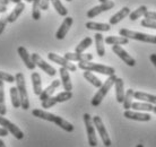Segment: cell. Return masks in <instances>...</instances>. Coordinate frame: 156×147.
<instances>
[{
  "mask_svg": "<svg viewBox=\"0 0 156 147\" xmlns=\"http://www.w3.org/2000/svg\"><path fill=\"white\" fill-rule=\"evenodd\" d=\"M136 147H144V145L143 144H138V145H136Z\"/></svg>",
  "mask_w": 156,
  "mask_h": 147,
  "instance_id": "f907efd6",
  "label": "cell"
},
{
  "mask_svg": "<svg viewBox=\"0 0 156 147\" xmlns=\"http://www.w3.org/2000/svg\"><path fill=\"white\" fill-rule=\"evenodd\" d=\"M32 114L34 117H36V118L42 119V120H47V121H50V122H53V124H55L58 127H60L61 129H63V130L67 132H73L75 129L74 126H73L70 122H68L67 120L62 119L61 117L55 116L53 113L47 112V111H44V110L34 109V110L32 111Z\"/></svg>",
  "mask_w": 156,
  "mask_h": 147,
  "instance_id": "6da1fadb",
  "label": "cell"
},
{
  "mask_svg": "<svg viewBox=\"0 0 156 147\" xmlns=\"http://www.w3.org/2000/svg\"><path fill=\"white\" fill-rule=\"evenodd\" d=\"M31 56H32V60L35 63V66L39 67L40 69H42L44 73H47L49 76H55V74H57V70L51 66V65H49L47 61H44L39 53H33Z\"/></svg>",
  "mask_w": 156,
  "mask_h": 147,
  "instance_id": "9c48e42d",
  "label": "cell"
},
{
  "mask_svg": "<svg viewBox=\"0 0 156 147\" xmlns=\"http://www.w3.org/2000/svg\"><path fill=\"white\" fill-rule=\"evenodd\" d=\"M135 97V91L131 88H129L125 94V99H123V108L126 110L131 109V104H133V99Z\"/></svg>",
  "mask_w": 156,
  "mask_h": 147,
  "instance_id": "f546056e",
  "label": "cell"
},
{
  "mask_svg": "<svg viewBox=\"0 0 156 147\" xmlns=\"http://www.w3.org/2000/svg\"><path fill=\"white\" fill-rule=\"evenodd\" d=\"M149 59H151V61H152L153 65L156 67V54L155 53L151 54V56H149Z\"/></svg>",
  "mask_w": 156,
  "mask_h": 147,
  "instance_id": "ee69618b",
  "label": "cell"
},
{
  "mask_svg": "<svg viewBox=\"0 0 156 147\" xmlns=\"http://www.w3.org/2000/svg\"><path fill=\"white\" fill-rule=\"evenodd\" d=\"M0 126L4 127L5 129H7L8 131L10 132L15 138H17V139L20 140L24 138V132L16 124H14L12 122H10V121L8 120V119L4 118V116H0Z\"/></svg>",
  "mask_w": 156,
  "mask_h": 147,
  "instance_id": "ba28073f",
  "label": "cell"
},
{
  "mask_svg": "<svg viewBox=\"0 0 156 147\" xmlns=\"http://www.w3.org/2000/svg\"><path fill=\"white\" fill-rule=\"evenodd\" d=\"M95 39V44H96V52L98 57H104L105 56V48H104V39L101 33H96L94 35Z\"/></svg>",
  "mask_w": 156,
  "mask_h": 147,
  "instance_id": "cb8c5ba5",
  "label": "cell"
},
{
  "mask_svg": "<svg viewBox=\"0 0 156 147\" xmlns=\"http://www.w3.org/2000/svg\"><path fill=\"white\" fill-rule=\"evenodd\" d=\"M7 17L8 16H2V17L0 18V34H2V32L5 31V28L7 26V24H8Z\"/></svg>",
  "mask_w": 156,
  "mask_h": 147,
  "instance_id": "ab89813d",
  "label": "cell"
},
{
  "mask_svg": "<svg viewBox=\"0 0 156 147\" xmlns=\"http://www.w3.org/2000/svg\"><path fill=\"white\" fill-rule=\"evenodd\" d=\"M119 34H120V36H123V38H127V39L156 44V35L145 34V33H140V32L130 31V30H127V28H121L119 31Z\"/></svg>",
  "mask_w": 156,
  "mask_h": 147,
  "instance_id": "5b68a950",
  "label": "cell"
},
{
  "mask_svg": "<svg viewBox=\"0 0 156 147\" xmlns=\"http://www.w3.org/2000/svg\"><path fill=\"white\" fill-rule=\"evenodd\" d=\"M66 1H71V0H66Z\"/></svg>",
  "mask_w": 156,
  "mask_h": 147,
  "instance_id": "db71d44e",
  "label": "cell"
},
{
  "mask_svg": "<svg viewBox=\"0 0 156 147\" xmlns=\"http://www.w3.org/2000/svg\"><path fill=\"white\" fill-rule=\"evenodd\" d=\"M9 1H12V2H14V4H20V0H9Z\"/></svg>",
  "mask_w": 156,
  "mask_h": 147,
  "instance_id": "c3c4849f",
  "label": "cell"
},
{
  "mask_svg": "<svg viewBox=\"0 0 156 147\" xmlns=\"http://www.w3.org/2000/svg\"><path fill=\"white\" fill-rule=\"evenodd\" d=\"M26 2H32V0H25Z\"/></svg>",
  "mask_w": 156,
  "mask_h": 147,
  "instance_id": "f5cc1de1",
  "label": "cell"
},
{
  "mask_svg": "<svg viewBox=\"0 0 156 147\" xmlns=\"http://www.w3.org/2000/svg\"><path fill=\"white\" fill-rule=\"evenodd\" d=\"M67 60L69 61H78V62H84V61H92L93 60V54L90 53H71V52H67L63 56Z\"/></svg>",
  "mask_w": 156,
  "mask_h": 147,
  "instance_id": "2e32d148",
  "label": "cell"
},
{
  "mask_svg": "<svg viewBox=\"0 0 156 147\" xmlns=\"http://www.w3.org/2000/svg\"><path fill=\"white\" fill-rule=\"evenodd\" d=\"M106 44H110V45H126L129 43V39L127 38H123V36H108L105 39Z\"/></svg>",
  "mask_w": 156,
  "mask_h": 147,
  "instance_id": "d4e9b609",
  "label": "cell"
},
{
  "mask_svg": "<svg viewBox=\"0 0 156 147\" xmlns=\"http://www.w3.org/2000/svg\"><path fill=\"white\" fill-rule=\"evenodd\" d=\"M57 103H58V102H57L55 96H50L49 99H47V100L42 101L41 106H42L43 109H50V108H52V106H55Z\"/></svg>",
  "mask_w": 156,
  "mask_h": 147,
  "instance_id": "8d00e7d4",
  "label": "cell"
},
{
  "mask_svg": "<svg viewBox=\"0 0 156 147\" xmlns=\"http://www.w3.org/2000/svg\"><path fill=\"white\" fill-rule=\"evenodd\" d=\"M153 112H154V113L156 114V105L154 106V108H153Z\"/></svg>",
  "mask_w": 156,
  "mask_h": 147,
  "instance_id": "816d5d0a",
  "label": "cell"
},
{
  "mask_svg": "<svg viewBox=\"0 0 156 147\" xmlns=\"http://www.w3.org/2000/svg\"><path fill=\"white\" fill-rule=\"evenodd\" d=\"M114 86H115V96H117V101L119 103H122L123 102V99H125V84H123V81L121 78H118L114 81Z\"/></svg>",
  "mask_w": 156,
  "mask_h": 147,
  "instance_id": "44dd1931",
  "label": "cell"
},
{
  "mask_svg": "<svg viewBox=\"0 0 156 147\" xmlns=\"http://www.w3.org/2000/svg\"><path fill=\"white\" fill-rule=\"evenodd\" d=\"M50 1H51L52 6L55 7V9L57 10V13H58L59 15L65 16V17H66L67 14H68V10H67V8L62 5V2H61L60 0H50Z\"/></svg>",
  "mask_w": 156,
  "mask_h": 147,
  "instance_id": "d6a6232c",
  "label": "cell"
},
{
  "mask_svg": "<svg viewBox=\"0 0 156 147\" xmlns=\"http://www.w3.org/2000/svg\"><path fill=\"white\" fill-rule=\"evenodd\" d=\"M31 79H32V85H33V92L35 95H39L42 93V81H41V76H40L39 73H32L31 75Z\"/></svg>",
  "mask_w": 156,
  "mask_h": 147,
  "instance_id": "d6986e66",
  "label": "cell"
},
{
  "mask_svg": "<svg viewBox=\"0 0 156 147\" xmlns=\"http://www.w3.org/2000/svg\"><path fill=\"white\" fill-rule=\"evenodd\" d=\"M71 97H73V93H71V92H68V91H65V92L59 93L58 95L55 96V99H57V102H58V103H62V102L71 100Z\"/></svg>",
  "mask_w": 156,
  "mask_h": 147,
  "instance_id": "d590c367",
  "label": "cell"
},
{
  "mask_svg": "<svg viewBox=\"0 0 156 147\" xmlns=\"http://www.w3.org/2000/svg\"><path fill=\"white\" fill-rule=\"evenodd\" d=\"M6 113H7V108L5 103L4 81H0V116H5Z\"/></svg>",
  "mask_w": 156,
  "mask_h": 147,
  "instance_id": "1f68e13d",
  "label": "cell"
},
{
  "mask_svg": "<svg viewBox=\"0 0 156 147\" xmlns=\"http://www.w3.org/2000/svg\"><path fill=\"white\" fill-rule=\"evenodd\" d=\"M9 4V0H0V5H2V6H8Z\"/></svg>",
  "mask_w": 156,
  "mask_h": 147,
  "instance_id": "bcb514c9",
  "label": "cell"
},
{
  "mask_svg": "<svg viewBox=\"0 0 156 147\" xmlns=\"http://www.w3.org/2000/svg\"><path fill=\"white\" fill-rule=\"evenodd\" d=\"M135 99L140 100L146 103H151V104L156 105V95H152L148 93H144V92H135Z\"/></svg>",
  "mask_w": 156,
  "mask_h": 147,
  "instance_id": "484cf974",
  "label": "cell"
},
{
  "mask_svg": "<svg viewBox=\"0 0 156 147\" xmlns=\"http://www.w3.org/2000/svg\"><path fill=\"white\" fill-rule=\"evenodd\" d=\"M8 134H9V131L7 129H5L4 127L0 128V137H6V136H8Z\"/></svg>",
  "mask_w": 156,
  "mask_h": 147,
  "instance_id": "7bdbcfd3",
  "label": "cell"
},
{
  "mask_svg": "<svg viewBox=\"0 0 156 147\" xmlns=\"http://www.w3.org/2000/svg\"><path fill=\"white\" fill-rule=\"evenodd\" d=\"M59 73H60V77H61V81H62L63 89L68 91V92H71L73 91V84H71L70 76H69V70L61 67L59 69Z\"/></svg>",
  "mask_w": 156,
  "mask_h": 147,
  "instance_id": "ac0fdd59",
  "label": "cell"
},
{
  "mask_svg": "<svg viewBox=\"0 0 156 147\" xmlns=\"http://www.w3.org/2000/svg\"><path fill=\"white\" fill-rule=\"evenodd\" d=\"M92 43H93V40L90 39V38H85V39L83 40L82 42L78 44L77 47H76V52L77 53H84V51L86 49H88V48L92 45Z\"/></svg>",
  "mask_w": 156,
  "mask_h": 147,
  "instance_id": "836d02e7",
  "label": "cell"
},
{
  "mask_svg": "<svg viewBox=\"0 0 156 147\" xmlns=\"http://www.w3.org/2000/svg\"><path fill=\"white\" fill-rule=\"evenodd\" d=\"M93 124H94V127L96 128V130L98 131V135L101 136V139L104 144V146L106 147H110L111 146V139H110V136L106 131L105 127H104V124H103V121L102 119L100 118L98 116H95L93 118Z\"/></svg>",
  "mask_w": 156,
  "mask_h": 147,
  "instance_id": "52a82bcc",
  "label": "cell"
},
{
  "mask_svg": "<svg viewBox=\"0 0 156 147\" xmlns=\"http://www.w3.org/2000/svg\"><path fill=\"white\" fill-rule=\"evenodd\" d=\"M74 23V20H73V17H66L65 20H63L62 24L60 25V27L58 28V31L55 33V38L58 40H63L65 39V36L67 35L68 31L70 30L71 25Z\"/></svg>",
  "mask_w": 156,
  "mask_h": 147,
  "instance_id": "4fadbf2b",
  "label": "cell"
},
{
  "mask_svg": "<svg viewBox=\"0 0 156 147\" xmlns=\"http://www.w3.org/2000/svg\"><path fill=\"white\" fill-rule=\"evenodd\" d=\"M48 58H49L50 61L58 63V65H60V66L63 67V68H66V69L69 70V71L75 73V71L77 70V67L75 66L74 63H71V61L67 60L65 57H60V56L53 53V52H50V53L48 54Z\"/></svg>",
  "mask_w": 156,
  "mask_h": 147,
  "instance_id": "30bf717a",
  "label": "cell"
},
{
  "mask_svg": "<svg viewBox=\"0 0 156 147\" xmlns=\"http://www.w3.org/2000/svg\"><path fill=\"white\" fill-rule=\"evenodd\" d=\"M15 81L17 84V89L20 96V108L24 110L30 109V100H28L27 88H26V83H25V77L22 73H17L15 76Z\"/></svg>",
  "mask_w": 156,
  "mask_h": 147,
  "instance_id": "3957f363",
  "label": "cell"
},
{
  "mask_svg": "<svg viewBox=\"0 0 156 147\" xmlns=\"http://www.w3.org/2000/svg\"><path fill=\"white\" fill-rule=\"evenodd\" d=\"M115 79H117V76H115V75H112V76H109L108 79L102 84V86L98 88V93L95 94L93 96V99H92V102H90V103H92L93 106H98V105L101 104L102 101L104 100V97L106 96V94L109 93V91L111 89V87L114 85Z\"/></svg>",
  "mask_w": 156,
  "mask_h": 147,
  "instance_id": "277c9868",
  "label": "cell"
},
{
  "mask_svg": "<svg viewBox=\"0 0 156 147\" xmlns=\"http://www.w3.org/2000/svg\"><path fill=\"white\" fill-rule=\"evenodd\" d=\"M83 119H84L86 132H87L88 144H90V147H96L98 146V138H96V135H95V128H94V124H93V118H92L88 113H85V114L83 116Z\"/></svg>",
  "mask_w": 156,
  "mask_h": 147,
  "instance_id": "8992f818",
  "label": "cell"
},
{
  "mask_svg": "<svg viewBox=\"0 0 156 147\" xmlns=\"http://www.w3.org/2000/svg\"><path fill=\"white\" fill-rule=\"evenodd\" d=\"M60 84H61V81H58V79H55V81H53L50 85L48 86L47 88L43 89L42 93L40 94V100H41V102L44 100H47V99H49L50 96H52V94L55 93V91L60 86Z\"/></svg>",
  "mask_w": 156,
  "mask_h": 147,
  "instance_id": "e0dca14e",
  "label": "cell"
},
{
  "mask_svg": "<svg viewBox=\"0 0 156 147\" xmlns=\"http://www.w3.org/2000/svg\"><path fill=\"white\" fill-rule=\"evenodd\" d=\"M141 26L146 27V28H153V30H156V20H149V18H145V20H141Z\"/></svg>",
  "mask_w": 156,
  "mask_h": 147,
  "instance_id": "74e56055",
  "label": "cell"
},
{
  "mask_svg": "<svg viewBox=\"0 0 156 147\" xmlns=\"http://www.w3.org/2000/svg\"><path fill=\"white\" fill-rule=\"evenodd\" d=\"M10 91V99H12V104L15 109L20 108V96L18 93L17 87H12L9 89Z\"/></svg>",
  "mask_w": 156,
  "mask_h": 147,
  "instance_id": "f1b7e54d",
  "label": "cell"
},
{
  "mask_svg": "<svg viewBox=\"0 0 156 147\" xmlns=\"http://www.w3.org/2000/svg\"><path fill=\"white\" fill-rule=\"evenodd\" d=\"M145 18H149V20H156V12H147L145 13Z\"/></svg>",
  "mask_w": 156,
  "mask_h": 147,
  "instance_id": "60d3db41",
  "label": "cell"
},
{
  "mask_svg": "<svg viewBox=\"0 0 156 147\" xmlns=\"http://www.w3.org/2000/svg\"><path fill=\"white\" fill-rule=\"evenodd\" d=\"M78 68L82 70H87V71H93V73H98L102 75H106V76H112L115 75V69L113 67L104 66L101 63H95L92 61H84L78 63Z\"/></svg>",
  "mask_w": 156,
  "mask_h": 147,
  "instance_id": "7a4b0ae2",
  "label": "cell"
},
{
  "mask_svg": "<svg viewBox=\"0 0 156 147\" xmlns=\"http://www.w3.org/2000/svg\"><path fill=\"white\" fill-rule=\"evenodd\" d=\"M114 7V2L113 1H106V2H103V4L98 5V6H95L93 7L92 9H90L88 12H87V17L88 18H94V17H96L98 15L102 14V13L104 12H108L110 9H112Z\"/></svg>",
  "mask_w": 156,
  "mask_h": 147,
  "instance_id": "8fae6325",
  "label": "cell"
},
{
  "mask_svg": "<svg viewBox=\"0 0 156 147\" xmlns=\"http://www.w3.org/2000/svg\"><path fill=\"white\" fill-rule=\"evenodd\" d=\"M112 51L117 54L122 61L125 62L126 65H128L129 67H133L136 65V60H135L130 54H128V52H127L125 49H122L120 45H113V47H112Z\"/></svg>",
  "mask_w": 156,
  "mask_h": 147,
  "instance_id": "7c38bea8",
  "label": "cell"
},
{
  "mask_svg": "<svg viewBox=\"0 0 156 147\" xmlns=\"http://www.w3.org/2000/svg\"><path fill=\"white\" fill-rule=\"evenodd\" d=\"M7 12V6H2V5H0V13L1 14H4V13Z\"/></svg>",
  "mask_w": 156,
  "mask_h": 147,
  "instance_id": "f6af8a7d",
  "label": "cell"
},
{
  "mask_svg": "<svg viewBox=\"0 0 156 147\" xmlns=\"http://www.w3.org/2000/svg\"><path fill=\"white\" fill-rule=\"evenodd\" d=\"M86 27L92 31H98V32H108L111 30V25L110 24L104 23H95V22H87Z\"/></svg>",
  "mask_w": 156,
  "mask_h": 147,
  "instance_id": "603a6c76",
  "label": "cell"
},
{
  "mask_svg": "<svg viewBox=\"0 0 156 147\" xmlns=\"http://www.w3.org/2000/svg\"><path fill=\"white\" fill-rule=\"evenodd\" d=\"M146 12H147V7L140 6V7L137 8L136 10H133V13L129 14V18H130V20H137L138 18H140L141 16H144Z\"/></svg>",
  "mask_w": 156,
  "mask_h": 147,
  "instance_id": "e575fe53",
  "label": "cell"
},
{
  "mask_svg": "<svg viewBox=\"0 0 156 147\" xmlns=\"http://www.w3.org/2000/svg\"><path fill=\"white\" fill-rule=\"evenodd\" d=\"M0 81H7V83H14L15 81V76H12L10 74L0 71Z\"/></svg>",
  "mask_w": 156,
  "mask_h": 147,
  "instance_id": "f35d334b",
  "label": "cell"
},
{
  "mask_svg": "<svg viewBox=\"0 0 156 147\" xmlns=\"http://www.w3.org/2000/svg\"><path fill=\"white\" fill-rule=\"evenodd\" d=\"M83 75H84V78H85L86 81H90V83L94 86V87H96V88H100V87L102 86V81H100V79H98V78L96 77V76H95L93 73H92V71H87V70H85Z\"/></svg>",
  "mask_w": 156,
  "mask_h": 147,
  "instance_id": "4316f807",
  "label": "cell"
},
{
  "mask_svg": "<svg viewBox=\"0 0 156 147\" xmlns=\"http://www.w3.org/2000/svg\"><path fill=\"white\" fill-rule=\"evenodd\" d=\"M101 4H103V2H106V1H109V0H98Z\"/></svg>",
  "mask_w": 156,
  "mask_h": 147,
  "instance_id": "681fc988",
  "label": "cell"
},
{
  "mask_svg": "<svg viewBox=\"0 0 156 147\" xmlns=\"http://www.w3.org/2000/svg\"><path fill=\"white\" fill-rule=\"evenodd\" d=\"M153 104L151 103H143V102H135L131 104V109L136 110V111H147V112H151L153 111Z\"/></svg>",
  "mask_w": 156,
  "mask_h": 147,
  "instance_id": "4dcf8cb0",
  "label": "cell"
},
{
  "mask_svg": "<svg viewBox=\"0 0 156 147\" xmlns=\"http://www.w3.org/2000/svg\"><path fill=\"white\" fill-rule=\"evenodd\" d=\"M129 14H130L129 7H123L122 9H120L117 14H114V15L110 18V25H115V24H118L119 22H121V20H123V18H126L127 16H129Z\"/></svg>",
  "mask_w": 156,
  "mask_h": 147,
  "instance_id": "ffe728a7",
  "label": "cell"
},
{
  "mask_svg": "<svg viewBox=\"0 0 156 147\" xmlns=\"http://www.w3.org/2000/svg\"><path fill=\"white\" fill-rule=\"evenodd\" d=\"M123 116L127 119H130V120L143 121V122L151 121V119H152V117L149 116L148 113H140V112H136V111H130V110H126Z\"/></svg>",
  "mask_w": 156,
  "mask_h": 147,
  "instance_id": "9a60e30c",
  "label": "cell"
},
{
  "mask_svg": "<svg viewBox=\"0 0 156 147\" xmlns=\"http://www.w3.org/2000/svg\"><path fill=\"white\" fill-rule=\"evenodd\" d=\"M17 52H18L20 57L22 58V60H23V62L25 63V66H26L27 69H30V70L35 69V63L33 62L32 56L28 53V51L26 50V48H24L20 45V47H18V49H17Z\"/></svg>",
  "mask_w": 156,
  "mask_h": 147,
  "instance_id": "5bb4252c",
  "label": "cell"
},
{
  "mask_svg": "<svg viewBox=\"0 0 156 147\" xmlns=\"http://www.w3.org/2000/svg\"><path fill=\"white\" fill-rule=\"evenodd\" d=\"M0 147H6V145H5V142L2 139H0Z\"/></svg>",
  "mask_w": 156,
  "mask_h": 147,
  "instance_id": "7dc6e473",
  "label": "cell"
},
{
  "mask_svg": "<svg viewBox=\"0 0 156 147\" xmlns=\"http://www.w3.org/2000/svg\"><path fill=\"white\" fill-rule=\"evenodd\" d=\"M32 18L39 20L41 18V0H32Z\"/></svg>",
  "mask_w": 156,
  "mask_h": 147,
  "instance_id": "83f0119b",
  "label": "cell"
},
{
  "mask_svg": "<svg viewBox=\"0 0 156 147\" xmlns=\"http://www.w3.org/2000/svg\"><path fill=\"white\" fill-rule=\"evenodd\" d=\"M50 5V0H41V9L42 10H48Z\"/></svg>",
  "mask_w": 156,
  "mask_h": 147,
  "instance_id": "b9f144b4",
  "label": "cell"
},
{
  "mask_svg": "<svg viewBox=\"0 0 156 147\" xmlns=\"http://www.w3.org/2000/svg\"><path fill=\"white\" fill-rule=\"evenodd\" d=\"M24 9H25V4L23 2H20V4H16L15 8L12 9V12L8 15L7 20H8V23H14L17 20V18L20 16V14L24 12Z\"/></svg>",
  "mask_w": 156,
  "mask_h": 147,
  "instance_id": "7402d4cb",
  "label": "cell"
}]
</instances>
